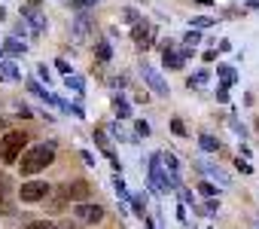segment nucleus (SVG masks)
I'll use <instances>...</instances> for the list:
<instances>
[{
	"instance_id": "nucleus-5",
	"label": "nucleus",
	"mask_w": 259,
	"mask_h": 229,
	"mask_svg": "<svg viewBox=\"0 0 259 229\" xmlns=\"http://www.w3.org/2000/svg\"><path fill=\"white\" fill-rule=\"evenodd\" d=\"M73 217H76V223L92 226V223H101V220H104V208H101V205H92V202H76Z\"/></svg>"
},
{
	"instance_id": "nucleus-31",
	"label": "nucleus",
	"mask_w": 259,
	"mask_h": 229,
	"mask_svg": "<svg viewBox=\"0 0 259 229\" xmlns=\"http://www.w3.org/2000/svg\"><path fill=\"white\" fill-rule=\"evenodd\" d=\"M61 110H67V113H73V117H76V120H85V110H82V104H67V101H64V107H61Z\"/></svg>"
},
{
	"instance_id": "nucleus-3",
	"label": "nucleus",
	"mask_w": 259,
	"mask_h": 229,
	"mask_svg": "<svg viewBox=\"0 0 259 229\" xmlns=\"http://www.w3.org/2000/svg\"><path fill=\"white\" fill-rule=\"evenodd\" d=\"M49 183L46 180H25L22 183V189H16V196L22 199V202H28V205H34V202H43L46 196H49Z\"/></svg>"
},
{
	"instance_id": "nucleus-12",
	"label": "nucleus",
	"mask_w": 259,
	"mask_h": 229,
	"mask_svg": "<svg viewBox=\"0 0 259 229\" xmlns=\"http://www.w3.org/2000/svg\"><path fill=\"white\" fill-rule=\"evenodd\" d=\"M192 165H195V168H198V171H201L204 177H210V180H217L220 186H229V183H232V177H229V174H226V171H223L220 165H207V162H201V159H195Z\"/></svg>"
},
{
	"instance_id": "nucleus-22",
	"label": "nucleus",
	"mask_w": 259,
	"mask_h": 229,
	"mask_svg": "<svg viewBox=\"0 0 259 229\" xmlns=\"http://www.w3.org/2000/svg\"><path fill=\"white\" fill-rule=\"evenodd\" d=\"M177 196H180V205H186V208H189V205H192V208L198 205V202H195V196H192V189H186L183 183L177 186Z\"/></svg>"
},
{
	"instance_id": "nucleus-39",
	"label": "nucleus",
	"mask_w": 259,
	"mask_h": 229,
	"mask_svg": "<svg viewBox=\"0 0 259 229\" xmlns=\"http://www.w3.org/2000/svg\"><path fill=\"white\" fill-rule=\"evenodd\" d=\"M95 4H98V0H73L76 10H85V7H95Z\"/></svg>"
},
{
	"instance_id": "nucleus-8",
	"label": "nucleus",
	"mask_w": 259,
	"mask_h": 229,
	"mask_svg": "<svg viewBox=\"0 0 259 229\" xmlns=\"http://www.w3.org/2000/svg\"><path fill=\"white\" fill-rule=\"evenodd\" d=\"M150 189L156 193V196H162L168 186H165V174H162V153H153L150 156Z\"/></svg>"
},
{
	"instance_id": "nucleus-33",
	"label": "nucleus",
	"mask_w": 259,
	"mask_h": 229,
	"mask_svg": "<svg viewBox=\"0 0 259 229\" xmlns=\"http://www.w3.org/2000/svg\"><path fill=\"white\" fill-rule=\"evenodd\" d=\"M171 132H174V135H180V138H186V126H183L180 120H171Z\"/></svg>"
},
{
	"instance_id": "nucleus-49",
	"label": "nucleus",
	"mask_w": 259,
	"mask_h": 229,
	"mask_svg": "<svg viewBox=\"0 0 259 229\" xmlns=\"http://www.w3.org/2000/svg\"><path fill=\"white\" fill-rule=\"evenodd\" d=\"M0 55H4V49H0Z\"/></svg>"
},
{
	"instance_id": "nucleus-28",
	"label": "nucleus",
	"mask_w": 259,
	"mask_h": 229,
	"mask_svg": "<svg viewBox=\"0 0 259 229\" xmlns=\"http://www.w3.org/2000/svg\"><path fill=\"white\" fill-rule=\"evenodd\" d=\"M229 129H232V132H235V135H238L241 141L247 138V129H244V123H238V120H235V113H232V117H229Z\"/></svg>"
},
{
	"instance_id": "nucleus-45",
	"label": "nucleus",
	"mask_w": 259,
	"mask_h": 229,
	"mask_svg": "<svg viewBox=\"0 0 259 229\" xmlns=\"http://www.w3.org/2000/svg\"><path fill=\"white\" fill-rule=\"evenodd\" d=\"M58 229H79V223H70V220H67V223H61Z\"/></svg>"
},
{
	"instance_id": "nucleus-44",
	"label": "nucleus",
	"mask_w": 259,
	"mask_h": 229,
	"mask_svg": "<svg viewBox=\"0 0 259 229\" xmlns=\"http://www.w3.org/2000/svg\"><path fill=\"white\" fill-rule=\"evenodd\" d=\"M201 58H204V61H207V64H210V61H213V58H217V52H213V49H207V52H204V55H201Z\"/></svg>"
},
{
	"instance_id": "nucleus-24",
	"label": "nucleus",
	"mask_w": 259,
	"mask_h": 229,
	"mask_svg": "<svg viewBox=\"0 0 259 229\" xmlns=\"http://www.w3.org/2000/svg\"><path fill=\"white\" fill-rule=\"evenodd\" d=\"M210 25H217V19H210V16H195V19H192V28H195V31H204V28H210Z\"/></svg>"
},
{
	"instance_id": "nucleus-20",
	"label": "nucleus",
	"mask_w": 259,
	"mask_h": 229,
	"mask_svg": "<svg viewBox=\"0 0 259 229\" xmlns=\"http://www.w3.org/2000/svg\"><path fill=\"white\" fill-rule=\"evenodd\" d=\"M113 189H116V196H119V199H122L125 205H132V193H128V186H125V180H122L119 174L113 177Z\"/></svg>"
},
{
	"instance_id": "nucleus-43",
	"label": "nucleus",
	"mask_w": 259,
	"mask_h": 229,
	"mask_svg": "<svg viewBox=\"0 0 259 229\" xmlns=\"http://www.w3.org/2000/svg\"><path fill=\"white\" fill-rule=\"evenodd\" d=\"M217 46H220V52H229V49H232V43H229V40H220Z\"/></svg>"
},
{
	"instance_id": "nucleus-46",
	"label": "nucleus",
	"mask_w": 259,
	"mask_h": 229,
	"mask_svg": "<svg viewBox=\"0 0 259 229\" xmlns=\"http://www.w3.org/2000/svg\"><path fill=\"white\" fill-rule=\"evenodd\" d=\"M4 129H7V120H4V117H0V132H4Z\"/></svg>"
},
{
	"instance_id": "nucleus-29",
	"label": "nucleus",
	"mask_w": 259,
	"mask_h": 229,
	"mask_svg": "<svg viewBox=\"0 0 259 229\" xmlns=\"http://www.w3.org/2000/svg\"><path fill=\"white\" fill-rule=\"evenodd\" d=\"M122 22H125V25H135V22H141L138 10H135V7H125V10H122Z\"/></svg>"
},
{
	"instance_id": "nucleus-42",
	"label": "nucleus",
	"mask_w": 259,
	"mask_h": 229,
	"mask_svg": "<svg viewBox=\"0 0 259 229\" xmlns=\"http://www.w3.org/2000/svg\"><path fill=\"white\" fill-rule=\"evenodd\" d=\"M82 162H85V165H92V168H95V156H92V153H89V150H82Z\"/></svg>"
},
{
	"instance_id": "nucleus-37",
	"label": "nucleus",
	"mask_w": 259,
	"mask_h": 229,
	"mask_svg": "<svg viewBox=\"0 0 259 229\" xmlns=\"http://www.w3.org/2000/svg\"><path fill=\"white\" fill-rule=\"evenodd\" d=\"M135 129H138V135H141V138H147V135H150V123H144V120H138V126H135Z\"/></svg>"
},
{
	"instance_id": "nucleus-21",
	"label": "nucleus",
	"mask_w": 259,
	"mask_h": 229,
	"mask_svg": "<svg viewBox=\"0 0 259 229\" xmlns=\"http://www.w3.org/2000/svg\"><path fill=\"white\" fill-rule=\"evenodd\" d=\"M198 147H201L204 153H217V150H220V141H217L213 135H201V138H198Z\"/></svg>"
},
{
	"instance_id": "nucleus-6",
	"label": "nucleus",
	"mask_w": 259,
	"mask_h": 229,
	"mask_svg": "<svg viewBox=\"0 0 259 229\" xmlns=\"http://www.w3.org/2000/svg\"><path fill=\"white\" fill-rule=\"evenodd\" d=\"M162 174H165V186L177 189L180 186V162L174 153H162Z\"/></svg>"
},
{
	"instance_id": "nucleus-10",
	"label": "nucleus",
	"mask_w": 259,
	"mask_h": 229,
	"mask_svg": "<svg viewBox=\"0 0 259 229\" xmlns=\"http://www.w3.org/2000/svg\"><path fill=\"white\" fill-rule=\"evenodd\" d=\"M132 40L138 43V49H150L153 40H156V28L147 25V22H135L132 25Z\"/></svg>"
},
{
	"instance_id": "nucleus-7",
	"label": "nucleus",
	"mask_w": 259,
	"mask_h": 229,
	"mask_svg": "<svg viewBox=\"0 0 259 229\" xmlns=\"http://www.w3.org/2000/svg\"><path fill=\"white\" fill-rule=\"evenodd\" d=\"M141 77H144V83H147V86H150V89H153L156 95L168 98V92H171V89H168V83L162 80V73H159L156 67H150V64L144 61V64H141Z\"/></svg>"
},
{
	"instance_id": "nucleus-16",
	"label": "nucleus",
	"mask_w": 259,
	"mask_h": 229,
	"mask_svg": "<svg viewBox=\"0 0 259 229\" xmlns=\"http://www.w3.org/2000/svg\"><path fill=\"white\" fill-rule=\"evenodd\" d=\"M95 55H98V61L107 64V61L113 58V46H110V40H98V43H95Z\"/></svg>"
},
{
	"instance_id": "nucleus-2",
	"label": "nucleus",
	"mask_w": 259,
	"mask_h": 229,
	"mask_svg": "<svg viewBox=\"0 0 259 229\" xmlns=\"http://www.w3.org/2000/svg\"><path fill=\"white\" fill-rule=\"evenodd\" d=\"M28 141H31V138H28L25 132H19V129L7 132L4 138H0V162H4V165H16V162H19V156L25 153Z\"/></svg>"
},
{
	"instance_id": "nucleus-34",
	"label": "nucleus",
	"mask_w": 259,
	"mask_h": 229,
	"mask_svg": "<svg viewBox=\"0 0 259 229\" xmlns=\"http://www.w3.org/2000/svg\"><path fill=\"white\" fill-rule=\"evenodd\" d=\"M217 101H229V86H226V83L217 86Z\"/></svg>"
},
{
	"instance_id": "nucleus-30",
	"label": "nucleus",
	"mask_w": 259,
	"mask_h": 229,
	"mask_svg": "<svg viewBox=\"0 0 259 229\" xmlns=\"http://www.w3.org/2000/svg\"><path fill=\"white\" fill-rule=\"evenodd\" d=\"M25 229H58V223H52V220H31Z\"/></svg>"
},
{
	"instance_id": "nucleus-35",
	"label": "nucleus",
	"mask_w": 259,
	"mask_h": 229,
	"mask_svg": "<svg viewBox=\"0 0 259 229\" xmlns=\"http://www.w3.org/2000/svg\"><path fill=\"white\" fill-rule=\"evenodd\" d=\"M235 165H238V171H241V174H253V165H250L247 159H238Z\"/></svg>"
},
{
	"instance_id": "nucleus-14",
	"label": "nucleus",
	"mask_w": 259,
	"mask_h": 229,
	"mask_svg": "<svg viewBox=\"0 0 259 229\" xmlns=\"http://www.w3.org/2000/svg\"><path fill=\"white\" fill-rule=\"evenodd\" d=\"M28 89H31L37 98H43L46 104H52V107H64V101H61V98H55L52 92H46V86H40L37 80H28Z\"/></svg>"
},
{
	"instance_id": "nucleus-11",
	"label": "nucleus",
	"mask_w": 259,
	"mask_h": 229,
	"mask_svg": "<svg viewBox=\"0 0 259 229\" xmlns=\"http://www.w3.org/2000/svg\"><path fill=\"white\" fill-rule=\"evenodd\" d=\"M192 55V49L189 46H183V49H177V46H171V49H165L162 52V64L168 67V70H180L183 64H186V58Z\"/></svg>"
},
{
	"instance_id": "nucleus-38",
	"label": "nucleus",
	"mask_w": 259,
	"mask_h": 229,
	"mask_svg": "<svg viewBox=\"0 0 259 229\" xmlns=\"http://www.w3.org/2000/svg\"><path fill=\"white\" fill-rule=\"evenodd\" d=\"M28 34H31V31H28V25H25V19H22V22L16 25V37H28Z\"/></svg>"
},
{
	"instance_id": "nucleus-19",
	"label": "nucleus",
	"mask_w": 259,
	"mask_h": 229,
	"mask_svg": "<svg viewBox=\"0 0 259 229\" xmlns=\"http://www.w3.org/2000/svg\"><path fill=\"white\" fill-rule=\"evenodd\" d=\"M217 73H220V80H223L226 86H232V83L238 80V70H235L232 64H217Z\"/></svg>"
},
{
	"instance_id": "nucleus-40",
	"label": "nucleus",
	"mask_w": 259,
	"mask_h": 229,
	"mask_svg": "<svg viewBox=\"0 0 259 229\" xmlns=\"http://www.w3.org/2000/svg\"><path fill=\"white\" fill-rule=\"evenodd\" d=\"M37 77H40V80H46V86H49V70H46V64H40V67H37Z\"/></svg>"
},
{
	"instance_id": "nucleus-15",
	"label": "nucleus",
	"mask_w": 259,
	"mask_h": 229,
	"mask_svg": "<svg viewBox=\"0 0 259 229\" xmlns=\"http://www.w3.org/2000/svg\"><path fill=\"white\" fill-rule=\"evenodd\" d=\"M19 80H22V70L13 61H0V83H19Z\"/></svg>"
},
{
	"instance_id": "nucleus-47",
	"label": "nucleus",
	"mask_w": 259,
	"mask_h": 229,
	"mask_svg": "<svg viewBox=\"0 0 259 229\" xmlns=\"http://www.w3.org/2000/svg\"><path fill=\"white\" fill-rule=\"evenodd\" d=\"M4 19H7V10H4V7H0V22H4Z\"/></svg>"
},
{
	"instance_id": "nucleus-41",
	"label": "nucleus",
	"mask_w": 259,
	"mask_h": 229,
	"mask_svg": "<svg viewBox=\"0 0 259 229\" xmlns=\"http://www.w3.org/2000/svg\"><path fill=\"white\" fill-rule=\"evenodd\" d=\"M19 113H22L25 120H31V117H34V113H31V107H28V104H19Z\"/></svg>"
},
{
	"instance_id": "nucleus-17",
	"label": "nucleus",
	"mask_w": 259,
	"mask_h": 229,
	"mask_svg": "<svg viewBox=\"0 0 259 229\" xmlns=\"http://www.w3.org/2000/svg\"><path fill=\"white\" fill-rule=\"evenodd\" d=\"M64 86H67V92H76V95H82V89H85V80H82L79 73H67V77H64Z\"/></svg>"
},
{
	"instance_id": "nucleus-18",
	"label": "nucleus",
	"mask_w": 259,
	"mask_h": 229,
	"mask_svg": "<svg viewBox=\"0 0 259 229\" xmlns=\"http://www.w3.org/2000/svg\"><path fill=\"white\" fill-rule=\"evenodd\" d=\"M0 49H4V52H10V55H25L28 52V46L25 43H19V37H10L4 46H0Z\"/></svg>"
},
{
	"instance_id": "nucleus-26",
	"label": "nucleus",
	"mask_w": 259,
	"mask_h": 229,
	"mask_svg": "<svg viewBox=\"0 0 259 229\" xmlns=\"http://www.w3.org/2000/svg\"><path fill=\"white\" fill-rule=\"evenodd\" d=\"M198 193H201L204 199H213L220 189H217V183H210V180H201V183H198Z\"/></svg>"
},
{
	"instance_id": "nucleus-13",
	"label": "nucleus",
	"mask_w": 259,
	"mask_h": 229,
	"mask_svg": "<svg viewBox=\"0 0 259 229\" xmlns=\"http://www.w3.org/2000/svg\"><path fill=\"white\" fill-rule=\"evenodd\" d=\"M70 34H73V40H76V43H89V37H92V19H89L85 13H82V16H76V19H73Z\"/></svg>"
},
{
	"instance_id": "nucleus-23",
	"label": "nucleus",
	"mask_w": 259,
	"mask_h": 229,
	"mask_svg": "<svg viewBox=\"0 0 259 229\" xmlns=\"http://www.w3.org/2000/svg\"><path fill=\"white\" fill-rule=\"evenodd\" d=\"M116 113H119V120H128L132 117V107H128V101L122 95H116Z\"/></svg>"
},
{
	"instance_id": "nucleus-32",
	"label": "nucleus",
	"mask_w": 259,
	"mask_h": 229,
	"mask_svg": "<svg viewBox=\"0 0 259 229\" xmlns=\"http://www.w3.org/2000/svg\"><path fill=\"white\" fill-rule=\"evenodd\" d=\"M183 43H186V46H189V49H192V46H195V43H201V31H195V28H192V31H189V34H186V37H183Z\"/></svg>"
},
{
	"instance_id": "nucleus-4",
	"label": "nucleus",
	"mask_w": 259,
	"mask_h": 229,
	"mask_svg": "<svg viewBox=\"0 0 259 229\" xmlns=\"http://www.w3.org/2000/svg\"><path fill=\"white\" fill-rule=\"evenodd\" d=\"M0 214L13 217L16 214V186L10 180V174L0 171Z\"/></svg>"
},
{
	"instance_id": "nucleus-1",
	"label": "nucleus",
	"mask_w": 259,
	"mask_h": 229,
	"mask_svg": "<svg viewBox=\"0 0 259 229\" xmlns=\"http://www.w3.org/2000/svg\"><path fill=\"white\" fill-rule=\"evenodd\" d=\"M52 162H55V141L37 144V147L25 150V153L19 156V168H22V174H25V177L40 174V171H43V168H49Z\"/></svg>"
},
{
	"instance_id": "nucleus-48",
	"label": "nucleus",
	"mask_w": 259,
	"mask_h": 229,
	"mask_svg": "<svg viewBox=\"0 0 259 229\" xmlns=\"http://www.w3.org/2000/svg\"><path fill=\"white\" fill-rule=\"evenodd\" d=\"M147 229H156V223H153V220H147Z\"/></svg>"
},
{
	"instance_id": "nucleus-27",
	"label": "nucleus",
	"mask_w": 259,
	"mask_h": 229,
	"mask_svg": "<svg viewBox=\"0 0 259 229\" xmlns=\"http://www.w3.org/2000/svg\"><path fill=\"white\" fill-rule=\"evenodd\" d=\"M132 208H135V217L144 220V208H147V196H132Z\"/></svg>"
},
{
	"instance_id": "nucleus-25",
	"label": "nucleus",
	"mask_w": 259,
	"mask_h": 229,
	"mask_svg": "<svg viewBox=\"0 0 259 229\" xmlns=\"http://www.w3.org/2000/svg\"><path fill=\"white\" fill-rule=\"evenodd\" d=\"M207 77H210L207 70H198L195 77H189V80H186V86H189V89H198V86H204V83H207Z\"/></svg>"
},
{
	"instance_id": "nucleus-9",
	"label": "nucleus",
	"mask_w": 259,
	"mask_h": 229,
	"mask_svg": "<svg viewBox=\"0 0 259 229\" xmlns=\"http://www.w3.org/2000/svg\"><path fill=\"white\" fill-rule=\"evenodd\" d=\"M89 193H92V186H89V180H67L64 186H61V196L67 199V202H89Z\"/></svg>"
},
{
	"instance_id": "nucleus-36",
	"label": "nucleus",
	"mask_w": 259,
	"mask_h": 229,
	"mask_svg": "<svg viewBox=\"0 0 259 229\" xmlns=\"http://www.w3.org/2000/svg\"><path fill=\"white\" fill-rule=\"evenodd\" d=\"M55 67H58V70H61L64 77H67V73H73V67H70V64H67L64 58H58V61H55Z\"/></svg>"
}]
</instances>
